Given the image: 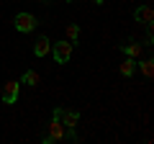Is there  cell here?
<instances>
[{
    "label": "cell",
    "instance_id": "1",
    "mask_svg": "<svg viewBox=\"0 0 154 144\" xmlns=\"http://www.w3.org/2000/svg\"><path fill=\"white\" fill-rule=\"evenodd\" d=\"M62 139H77V134H75V129H67L64 124L59 121V118H54V121L49 124V134L44 136V144L62 142Z\"/></svg>",
    "mask_w": 154,
    "mask_h": 144
},
{
    "label": "cell",
    "instance_id": "2",
    "mask_svg": "<svg viewBox=\"0 0 154 144\" xmlns=\"http://www.w3.org/2000/svg\"><path fill=\"white\" fill-rule=\"evenodd\" d=\"M72 49H75V44H72L69 39L51 44V54H54L57 64H67V62H69V57H72Z\"/></svg>",
    "mask_w": 154,
    "mask_h": 144
},
{
    "label": "cell",
    "instance_id": "3",
    "mask_svg": "<svg viewBox=\"0 0 154 144\" xmlns=\"http://www.w3.org/2000/svg\"><path fill=\"white\" fill-rule=\"evenodd\" d=\"M54 118H59L67 129H77L80 113H77V111H67V108H54Z\"/></svg>",
    "mask_w": 154,
    "mask_h": 144
},
{
    "label": "cell",
    "instance_id": "4",
    "mask_svg": "<svg viewBox=\"0 0 154 144\" xmlns=\"http://www.w3.org/2000/svg\"><path fill=\"white\" fill-rule=\"evenodd\" d=\"M134 18H136L139 23H144V26L152 31V26H154V8L152 5H139L136 11H134Z\"/></svg>",
    "mask_w": 154,
    "mask_h": 144
},
{
    "label": "cell",
    "instance_id": "5",
    "mask_svg": "<svg viewBox=\"0 0 154 144\" xmlns=\"http://www.w3.org/2000/svg\"><path fill=\"white\" fill-rule=\"evenodd\" d=\"M13 23H16V31H21V33H28V31L36 28V18H33L31 13H18Z\"/></svg>",
    "mask_w": 154,
    "mask_h": 144
},
{
    "label": "cell",
    "instance_id": "6",
    "mask_svg": "<svg viewBox=\"0 0 154 144\" xmlns=\"http://www.w3.org/2000/svg\"><path fill=\"white\" fill-rule=\"evenodd\" d=\"M18 95H21V83L11 80V83L3 85V100H5V103H16Z\"/></svg>",
    "mask_w": 154,
    "mask_h": 144
},
{
    "label": "cell",
    "instance_id": "7",
    "mask_svg": "<svg viewBox=\"0 0 154 144\" xmlns=\"http://www.w3.org/2000/svg\"><path fill=\"white\" fill-rule=\"evenodd\" d=\"M51 52V41H49V36H38L36 41H33V54L36 57H46Z\"/></svg>",
    "mask_w": 154,
    "mask_h": 144
},
{
    "label": "cell",
    "instance_id": "8",
    "mask_svg": "<svg viewBox=\"0 0 154 144\" xmlns=\"http://www.w3.org/2000/svg\"><path fill=\"white\" fill-rule=\"evenodd\" d=\"M121 49H123V54H126V57L139 59L141 52H144V44H139V41H126V44H121Z\"/></svg>",
    "mask_w": 154,
    "mask_h": 144
},
{
    "label": "cell",
    "instance_id": "9",
    "mask_svg": "<svg viewBox=\"0 0 154 144\" xmlns=\"http://www.w3.org/2000/svg\"><path fill=\"white\" fill-rule=\"evenodd\" d=\"M118 72H121L123 77H134V72H136V59H134V57H126V59L118 64Z\"/></svg>",
    "mask_w": 154,
    "mask_h": 144
},
{
    "label": "cell",
    "instance_id": "10",
    "mask_svg": "<svg viewBox=\"0 0 154 144\" xmlns=\"http://www.w3.org/2000/svg\"><path fill=\"white\" fill-rule=\"evenodd\" d=\"M21 83H23V85H31V88H36V85H38V75H36L33 70H28V72H23Z\"/></svg>",
    "mask_w": 154,
    "mask_h": 144
},
{
    "label": "cell",
    "instance_id": "11",
    "mask_svg": "<svg viewBox=\"0 0 154 144\" xmlns=\"http://www.w3.org/2000/svg\"><path fill=\"white\" fill-rule=\"evenodd\" d=\"M139 67H141L144 77H152V72H154V62L152 59H141V62H139Z\"/></svg>",
    "mask_w": 154,
    "mask_h": 144
},
{
    "label": "cell",
    "instance_id": "12",
    "mask_svg": "<svg viewBox=\"0 0 154 144\" xmlns=\"http://www.w3.org/2000/svg\"><path fill=\"white\" fill-rule=\"evenodd\" d=\"M77 36H80V26H77V23H69V26H67V39H69L72 44H75V41H77Z\"/></svg>",
    "mask_w": 154,
    "mask_h": 144
},
{
    "label": "cell",
    "instance_id": "13",
    "mask_svg": "<svg viewBox=\"0 0 154 144\" xmlns=\"http://www.w3.org/2000/svg\"><path fill=\"white\" fill-rule=\"evenodd\" d=\"M93 3H98V5H103V0H93Z\"/></svg>",
    "mask_w": 154,
    "mask_h": 144
}]
</instances>
